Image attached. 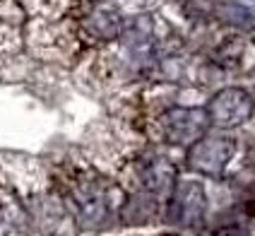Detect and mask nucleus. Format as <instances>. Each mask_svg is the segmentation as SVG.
<instances>
[{"label":"nucleus","mask_w":255,"mask_h":236,"mask_svg":"<svg viewBox=\"0 0 255 236\" xmlns=\"http://www.w3.org/2000/svg\"><path fill=\"white\" fill-rule=\"evenodd\" d=\"M234 152V140L227 135H202L188 150V167L205 176H222Z\"/></svg>","instance_id":"nucleus-1"},{"label":"nucleus","mask_w":255,"mask_h":236,"mask_svg":"<svg viewBox=\"0 0 255 236\" xmlns=\"http://www.w3.org/2000/svg\"><path fill=\"white\" fill-rule=\"evenodd\" d=\"M253 97L246 89L227 87L210 99L205 111L210 116V123L219 125V128H236L253 116Z\"/></svg>","instance_id":"nucleus-2"},{"label":"nucleus","mask_w":255,"mask_h":236,"mask_svg":"<svg viewBox=\"0 0 255 236\" xmlns=\"http://www.w3.org/2000/svg\"><path fill=\"white\" fill-rule=\"evenodd\" d=\"M205 191L195 181H183L173 188L169 203V222L185 229H198L205 220Z\"/></svg>","instance_id":"nucleus-3"},{"label":"nucleus","mask_w":255,"mask_h":236,"mask_svg":"<svg viewBox=\"0 0 255 236\" xmlns=\"http://www.w3.org/2000/svg\"><path fill=\"white\" fill-rule=\"evenodd\" d=\"M210 125L205 109H171L159 118V128L173 145H193Z\"/></svg>","instance_id":"nucleus-4"},{"label":"nucleus","mask_w":255,"mask_h":236,"mask_svg":"<svg viewBox=\"0 0 255 236\" xmlns=\"http://www.w3.org/2000/svg\"><path fill=\"white\" fill-rule=\"evenodd\" d=\"M142 181L152 193H161L173 183V167L166 159H152L142 171Z\"/></svg>","instance_id":"nucleus-5"},{"label":"nucleus","mask_w":255,"mask_h":236,"mask_svg":"<svg viewBox=\"0 0 255 236\" xmlns=\"http://www.w3.org/2000/svg\"><path fill=\"white\" fill-rule=\"evenodd\" d=\"M156 212V200L154 198H147V195H137L132 198L123 210V220L128 224H144L147 220H152Z\"/></svg>","instance_id":"nucleus-6"},{"label":"nucleus","mask_w":255,"mask_h":236,"mask_svg":"<svg viewBox=\"0 0 255 236\" xmlns=\"http://www.w3.org/2000/svg\"><path fill=\"white\" fill-rule=\"evenodd\" d=\"M219 17L239 29H255V10L241 5H219Z\"/></svg>","instance_id":"nucleus-7"},{"label":"nucleus","mask_w":255,"mask_h":236,"mask_svg":"<svg viewBox=\"0 0 255 236\" xmlns=\"http://www.w3.org/2000/svg\"><path fill=\"white\" fill-rule=\"evenodd\" d=\"M118 27H121L118 14L109 12V10H97L94 24H92L94 34H99V36H114V34H118Z\"/></svg>","instance_id":"nucleus-8"},{"label":"nucleus","mask_w":255,"mask_h":236,"mask_svg":"<svg viewBox=\"0 0 255 236\" xmlns=\"http://www.w3.org/2000/svg\"><path fill=\"white\" fill-rule=\"evenodd\" d=\"M214 236H246V234H243L241 227H236V224H234V227H224V229H219Z\"/></svg>","instance_id":"nucleus-9"},{"label":"nucleus","mask_w":255,"mask_h":236,"mask_svg":"<svg viewBox=\"0 0 255 236\" xmlns=\"http://www.w3.org/2000/svg\"><path fill=\"white\" fill-rule=\"evenodd\" d=\"M166 236H178V234H166Z\"/></svg>","instance_id":"nucleus-10"}]
</instances>
